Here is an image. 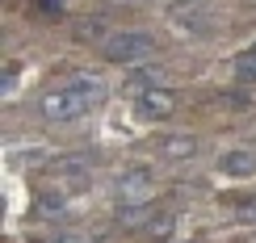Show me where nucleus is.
I'll list each match as a JSON object with an SVG mask.
<instances>
[{"mask_svg":"<svg viewBox=\"0 0 256 243\" xmlns=\"http://www.w3.org/2000/svg\"><path fill=\"white\" fill-rule=\"evenodd\" d=\"M101 101H105L101 76H92V71H76L63 88L42 92L38 113H42V118H50V122H76V118H84L88 109H97Z\"/></svg>","mask_w":256,"mask_h":243,"instance_id":"f257e3e1","label":"nucleus"},{"mask_svg":"<svg viewBox=\"0 0 256 243\" xmlns=\"http://www.w3.org/2000/svg\"><path fill=\"white\" fill-rule=\"evenodd\" d=\"M101 55L110 63H122V67H134L147 55H156V38L147 29H118V34H105Z\"/></svg>","mask_w":256,"mask_h":243,"instance_id":"f03ea898","label":"nucleus"},{"mask_svg":"<svg viewBox=\"0 0 256 243\" xmlns=\"http://www.w3.org/2000/svg\"><path fill=\"white\" fill-rule=\"evenodd\" d=\"M176 109V92L168 88H147V92H134V113L143 122H160V118H172Z\"/></svg>","mask_w":256,"mask_h":243,"instance_id":"7ed1b4c3","label":"nucleus"},{"mask_svg":"<svg viewBox=\"0 0 256 243\" xmlns=\"http://www.w3.org/2000/svg\"><path fill=\"white\" fill-rule=\"evenodd\" d=\"M55 176L59 185H72V189H84L88 185V176H92V155H68V160H59L55 164Z\"/></svg>","mask_w":256,"mask_h":243,"instance_id":"20e7f679","label":"nucleus"},{"mask_svg":"<svg viewBox=\"0 0 256 243\" xmlns=\"http://www.w3.org/2000/svg\"><path fill=\"white\" fill-rule=\"evenodd\" d=\"M156 151L164 155V160H189V155L198 151V139L194 134H164V139L156 143Z\"/></svg>","mask_w":256,"mask_h":243,"instance_id":"39448f33","label":"nucleus"},{"mask_svg":"<svg viewBox=\"0 0 256 243\" xmlns=\"http://www.w3.org/2000/svg\"><path fill=\"white\" fill-rule=\"evenodd\" d=\"M147 181H152V172L147 168H130V172L118 176V197H147Z\"/></svg>","mask_w":256,"mask_h":243,"instance_id":"423d86ee","label":"nucleus"},{"mask_svg":"<svg viewBox=\"0 0 256 243\" xmlns=\"http://www.w3.org/2000/svg\"><path fill=\"white\" fill-rule=\"evenodd\" d=\"M218 172H227V176H252L256 172V155L252 151H227V155H218Z\"/></svg>","mask_w":256,"mask_h":243,"instance_id":"0eeeda50","label":"nucleus"},{"mask_svg":"<svg viewBox=\"0 0 256 243\" xmlns=\"http://www.w3.org/2000/svg\"><path fill=\"white\" fill-rule=\"evenodd\" d=\"M231 76H236L240 84H256V46L240 50V55L231 59Z\"/></svg>","mask_w":256,"mask_h":243,"instance_id":"6e6552de","label":"nucleus"},{"mask_svg":"<svg viewBox=\"0 0 256 243\" xmlns=\"http://www.w3.org/2000/svg\"><path fill=\"white\" fill-rule=\"evenodd\" d=\"M172 231H176V214H168V210H164V214H156L152 223H147V239H152V243H168V239H172Z\"/></svg>","mask_w":256,"mask_h":243,"instance_id":"1a4fd4ad","label":"nucleus"},{"mask_svg":"<svg viewBox=\"0 0 256 243\" xmlns=\"http://www.w3.org/2000/svg\"><path fill=\"white\" fill-rule=\"evenodd\" d=\"M147 88H164V71H130V80H126V92H147Z\"/></svg>","mask_w":256,"mask_h":243,"instance_id":"9d476101","label":"nucleus"},{"mask_svg":"<svg viewBox=\"0 0 256 243\" xmlns=\"http://www.w3.org/2000/svg\"><path fill=\"white\" fill-rule=\"evenodd\" d=\"M152 218H156L152 206H126L122 214H118V223H122V227H147Z\"/></svg>","mask_w":256,"mask_h":243,"instance_id":"9b49d317","label":"nucleus"},{"mask_svg":"<svg viewBox=\"0 0 256 243\" xmlns=\"http://www.w3.org/2000/svg\"><path fill=\"white\" fill-rule=\"evenodd\" d=\"M34 210H38V218H59L63 210H68V202H63V197H55V193H42L38 202H34Z\"/></svg>","mask_w":256,"mask_h":243,"instance_id":"f8f14e48","label":"nucleus"},{"mask_svg":"<svg viewBox=\"0 0 256 243\" xmlns=\"http://www.w3.org/2000/svg\"><path fill=\"white\" fill-rule=\"evenodd\" d=\"M236 214L244 218V223H256V197H240V202H236Z\"/></svg>","mask_w":256,"mask_h":243,"instance_id":"ddd939ff","label":"nucleus"},{"mask_svg":"<svg viewBox=\"0 0 256 243\" xmlns=\"http://www.w3.org/2000/svg\"><path fill=\"white\" fill-rule=\"evenodd\" d=\"M13 80H17V63H8L4 67V88H13Z\"/></svg>","mask_w":256,"mask_h":243,"instance_id":"4468645a","label":"nucleus"},{"mask_svg":"<svg viewBox=\"0 0 256 243\" xmlns=\"http://www.w3.org/2000/svg\"><path fill=\"white\" fill-rule=\"evenodd\" d=\"M42 4V13H59V0H38Z\"/></svg>","mask_w":256,"mask_h":243,"instance_id":"2eb2a0df","label":"nucleus"}]
</instances>
